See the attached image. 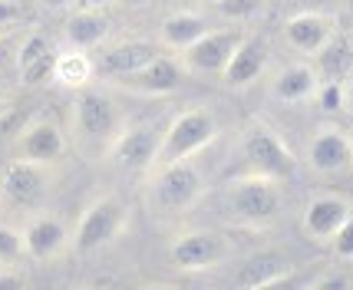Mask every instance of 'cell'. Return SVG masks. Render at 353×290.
I'll use <instances>...</instances> for the list:
<instances>
[{
  "instance_id": "2",
  "label": "cell",
  "mask_w": 353,
  "mask_h": 290,
  "mask_svg": "<svg viewBox=\"0 0 353 290\" xmlns=\"http://www.w3.org/2000/svg\"><path fill=\"white\" fill-rule=\"evenodd\" d=\"M228 211L241 225H268L281 211V195L274 178L268 175H245L228 185Z\"/></svg>"
},
{
  "instance_id": "27",
  "label": "cell",
  "mask_w": 353,
  "mask_h": 290,
  "mask_svg": "<svg viewBox=\"0 0 353 290\" xmlns=\"http://www.w3.org/2000/svg\"><path fill=\"white\" fill-rule=\"evenodd\" d=\"M317 56H321V63H323V70H327V73H340V70L350 63V46L347 43H327Z\"/></svg>"
},
{
  "instance_id": "7",
  "label": "cell",
  "mask_w": 353,
  "mask_h": 290,
  "mask_svg": "<svg viewBox=\"0 0 353 290\" xmlns=\"http://www.w3.org/2000/svg\"><path fill=\"white\" fill-rule=\"evenodd\" d=\"M169 258L179 271H205L228 258V241L218 231H185L169 247Z\"/></svg>"
},
{
  "instance_id": "4",
  "label": "cell",
  "mask_w": 353,
  "mask_h": 290,
  "mask_svg": "<svg viewBox=\"0 0 353 290\" xmlns=\"http://www.w3.org/2000/svg\"><path fill=\"white\" fill-rule=\"evenodd\" d=\"M125 225V208L119 198H96L83 211L77 231L70 234V245L77 254H92L99 247H106L109 241H116V234Z\"/></svg>"
},
{
  "instance_id": "20",
  "label": "cell",
  "mask_w": 353,
  "mask_h": 290,
  "mask_svg": "<svg viewBox=\"0 0 353 290\" xmlns=\"http://www.w3.org/2000/svg\"><path fill=\"white\" fill-rule=\"evenodd\" d=\"M347 214H350V205L337 195H323V198H314L307 205V214H304V228L314 234V238H334L337 228L347 221Z\"/></svg>"
},
{
  "instance_id": "19",
  "label": "cell",
  "mask_w": 353,
  "mask_h": 290,
  "mask_svg": "<svg viewBox=\"0 0 353 290\" xmlns=\"http://www.w3.org/2000/svg\"><path fill=\"white\" fill-rule=\"evenodd\" d=\"M291 280L294 277L288 271V260L281 254H258L234 277L238 287H281V284H291Z\"/></svg>"
},
{
  "instance_id": "16",
  "label": "cell",
  "mask_w": 353,
  "mask_h": 290,
  "mask_svg": "<svg viewBox=\"0 0 353 290\" xmlns=\"http://www.w3.org/2000/svg\"><path fill=\"white\" fill-rule=\"evenodd\" d=\"M159 53H162V50L155 43H149V40H125V43L109 46L106 53H103V60H99V66H103V73L123 79V76L139 73V70H142L145 63H152Z\"/></svg>"
},
{
  "instance_id": "12",
  "label": "cell",
  "mask_w": 353,
  "mask_h": 290,
  "mask_svg": "<svg viewBox=\"0 0 353 290\" xmlns=\"http://www.w3.org/2000/svg\"><path fill=\"white\" fill-rule=\"evenodd\" d=\"M53 63H57V46L43 30L27 33V40L17 50V70L27 86H40L53 79Z\"/></svg>"
},
{
  "instance_id": "18",
  "label": "cell",
  "mask_w": 353,
  "mask_h": 290,
  "mask_svg": "<svg viewBox=\"0 0 353 290\" xmlns=\"http://www.w3.org/2000/svg\"><path fill=\"white\" fill-rule=\"evenodd\" d=\"M307 158L317 172H327V175L343 172L353 162V142L347 136L334 132V129H327L321 136H314V142H310V149H307Z\"/></svg>"
},
{
  "instance_id": "6",
  "label": "cell",
  "mask_w": 353,
  "mask_h": 290,
  "mask_svg": "<svg viewBox=\"0 0 353 290\" xmlns=\"http://www.w3.org/2000/svg\"><path fill=\"white\" fill-rule=\"evenodd\" d=\"M241 43V33L238 30H205L192 46L182 50V60L188 73H201V76H212V73H225L231 53Z\"/></svg>"
},
{
  "instance_id": "36",
  "label": "cell",
  "mask_w": 353,
  "mask_h": 290,
  "mask_svg": "<svg viewBox=\"0 0 353 290\" xmlns=\"http://www.w3.org/2000/svg\"><path fill=\"white\" fill-rule=\"evenodd\" d=\"M125 3H145V0H125Z\"/></svg>"
},
{
  "instance_id": "23",
  "label": "cell",
  "mask_w": 353,
  "mask_h": 290,
  "mask_svg": "<svg viewBox=\"0 0 353 290\" xmlns=\"http://www.w3.org/2000/svg\"><path fill=\"white\" fill-rule=\"evenodd\" d=\"M53 79L66 86V90H83L92 79V63L86 56V50H66V53H57V63H53Z\"/></svg>"
},
{
  "instance_id": "28",
  "label": "cell",
  "mask_w": 353,
  "mask_h": 290,
  "mask_svg": "<svg viewBox=\"0 0 353 290\" xmlns=\"http://www.w3.org/2000/svg\"><path fill=\"white\" fill-rule=\"evenodd\" d=\"M337 258H353V214H347V221L337 228V234L330 238Z\"/></svg>"
},
{
  "instance_id": "1",
  "label": "cell",
  "mask_w": 353,
  "mask_h": 290,
  "mask_svg": "<svg viewBox=\"0 0 353 290\" xmlns=\"http://www.w3.org/2000/svg\"><path fill=\"white\" fill-rule=\"evenodd\" d=\"M218 136V123L208 109H188L182 116H175L172 125L162 132V142H159V165L165 162H182V158H192L195 152H201L212 138Z\"/></svg>"
},
{
  "instance_id": "34",
  "label": "cell",
  "mask_w": 353,
  "mask_h": 290,
  "mask_svg": "<svg viewBox=\"0 0 353 290\" xmlns=\"http://www.w3.org/2000/svg\"><path fill=\"white\" fill-rule=\"evenodd\" d=\"M10 109H14V103H10V99H0V119H3Z\"/></svg>"
},
{
  "instance_id": "21",
  "label": "cell",
  "mask_w": 353,
  "mask_h": 290,
  "mask_svg": "<svg viewBox=\"0 0 353 290\" xmlns=\"http://www.w3.org/2000/svg\"><path fill=\"white\" fill-rule=\"evenodd\" d=\"M106 17L99 14V10H90V7H83L79 14L70 17V23H66V40L70 46H79V50H90V46L103 43L106 40Z\"/></svg>"
},
{
  "instance_id": "31",
  "label": "cell",
  "mask_w": 353,
  "mask_h": 290,
  "mask_svg": "<svg viewBox=\"0 0 353 290\" xmlns=\"http://www.w3.org/2000/svg\"><path fill=\"white\" fill-rule=\"evenodd\" d=\"M23 284H27L23 274H0V290L3 287H23Z\"/></svg>"
},
{
  "instance_id": "10",
  "label": "cell",
  "mask_w": 353,
  "mask_h": 290,
  "mask_svg": "<svg viewBox=\"0 0 353 290\" xmlns=\"http://www.w3.org/2000/svg\"><path fill=\"white\" fill-rule=\"evenodd\" d=\"M17 152H20V158H30V162H40V165H53L66 152V136H63V129L53 119H33V123L23 125Z\"/></svg>"
},
{
  "instance_id": "11",
  "label": "cell",
  "mask_w": 353,
  "mask_h": 290,
  "mask_svg": "<svg viewBox=\"0 0 353 290\" xmlns=\"http://www.w3.org/2000/svg\"><path fill=\"white\" fill-rule=\"evenodd\" d=\"M159 142H162V136L155 132L152 125H132V129H125V132L116 136L112 158L125 172H145L159 158Z\"/></svg>"
},
{
  "instance_id": "33",
  "label": "cell",
  "mask_w": 353,
  "mask_h": 290,
  "mask_svg": "<svg viewBox=\"0 0 353 290\" xmlns=\"http://www.w3.org/2000/svg\"><path fill=\"white\" fill-rule=\"evenodd\" d=\"M40 3H43V7H50V10H63L70 0H40Z\"/></svg>"
},
{
  "instance_id": "5",
  "label": "cell",
  "mask_w": 353,
  "mask_h": 290,
  "mask_svg": "<svg viewBox=\"0 0 353 290\" xmlns=\"http://www.w3.org/2000/svg\"><path fill=\"white\" fill-rule=\"evenodd\" d=\"M50 191V178H46V165L30 162V158H17L0 172V198L10 201L14 208H40Z\"/></svg>"
},
{
  "instance_id": "13",
  "label": "cell",
  "mask_w": 353,
  "mask_h": 290,
  "mask_svg": "<svg viewBox=\"0 0 353 290\" xmlns=\"http://www.w3.org/2000/svg\"><path fill=\"white\" fill-rule=\"evenodd\" d=\"M185 79V66L179 60H172L165 53H159L152 63H145L139 73L123 76L119 83H125L129 90L136 92H149V96H162V92H175Z\"/></svg>"
},
{
  "instance_id": "26",
  "label": "cell",
  "mask_w": 353,
  "mask_h": 290,
  "mask_svg": "<svg viewBox=\"0 0 353 290\" xmlns=\"http://www.w3.org/2000/svg\"><path fill=\"white\" fill-rule=\"evenodd\" d=\"M264 7V0H215V10L231 20H245V17L258 14Z\"/></svg>"
},
{
  "instance_id": "25",
  "label": "cell",
  "mask_w": 353,
  "mask_h": 290,
  "mask_svg": "<svg viewBox=\"0 0 353 290\" xmlns=\"http://www.w3.org/2000/svg\"><path fill=\"white\" fill-rule=\"evenodd\" d=\"M20 258H27V251H23V231L10 228V225H0V264H14Z\"/></svg>"
},
{
  "instance_id": "32",
  "label": "cell",
  "mask_w": 353,
  "mask_h": 290,
  "mask_svg": "<svg viewBox=\"0 0 353 290\" xmlns=\"http://www.w3.org/2000/svg\"><path fill=\"white\" fill-rule=\"evenodd\" d=\"M109 3H116V0H83V7H90V10H103Z\"/></svg>"
},
{
  "instance_id": "30",
  "label": "cell",
  "mask_w": 353,
  "mask_h": 290,
  "mask_svg": "<svg viewBox=\"0 0 353 290\" xmlns=\"http://www.w3.org/2000/svg\"><path fill=\"white\" fill-rule=\"evenodd\" d=\"M20 14H23V7H20L17 0H0V27H7V23L20 20Z\"/></svg>"
},
{
  "instance_id": "37",
  "label": "cell",
  "mask_w": 353,
  "mask_h": 290,
  "mask_svg": "<svg viewBox=\"0 0 353 290\" xmlns=\"http://www.w3.org/2000/svg\"><path fill=\"white\" fill-rule=\"evenodd\" d=\"M350 17H353V0H350Z\"/></svg>"
},
{
  "instance_id": "17",
  "label": "cell",
  "mask_w": 353,
  "mask_h": 290,
  "mask_svg": "<svg viewBox=\"0 0 353 290\" xmlns=\"http://www.w3.org/2000/svg\"><path fill=\"white\" fill-rule=\"evenodd\" d=\"M330 20L323 14H297L288 20V27H284V37H288V43L294 50H301V53H310V56H317L323 46L330 43Z\"/></svg>"
},
{
  "instance_id": "38",
  "label": "cell",
  "mask_w": 353,
  "mask_h": 290,
  "mask_svg": "<svg viewBox=\"0 0 353 290\" xmlns=\"http://www.w3.org/2000/svg\"><path fill=\"white\" fill-rule=\"evenodd\" d=\"M350 142H353V136H350Z\"/></svg>"
},
{
  "instance_id": "9",
  "label": "cell",
  "mask_w": 353,
  "mask_h": 290,
  "mask_svg": "<svg viewBox=\"0 0 353 290\" xmlns=\"http://www.w3.org/2000/svg\"><path fill=\"white\" fill-rule=\"evenodd\" d=\"M77 125L86 138H112L119 132V109L106 92L83 86L77 96Z\"/></svg>"
},
{
  "instance_id": "35",
  "label": "cell",
  "mask_w": 353,
  "mask_h": 290,
  "mask_svg": "<svg viewBox=\"0 0 353 290\" xmlns=\"http://www.w3.org/2000/svg\"><path fill=\"white\" fill-rule=\"evenodd\" d=\"M343 96H347V106L353 109V79H350V83H347V90H343Z\"/></svg>"
},
{
  "instance_id": "14",
  "label": "cell",
  "mask_w": 353,
  "mask_h": 290,
  "mask_svg": "<svg viewBox=\"0 0 353 290\" xmlns=\"http://www.w3.org/2000/svg\"><path fill=\"white\" fill-rule=\"evenodd\" d=\"M70 241V231L63 228L60 218H50V214H40L33 218L27 231H23V251L30 254L33 260H50L57 258Z\"/></svg>"
},
{
  "instance_id": "24",
  "label": "cell",
  "mask_w": 353,
  "mask_h": 290,
  "mask_svg": "<svg viewBox=\"0 0 353 290\" xmlns=\"http://www.w3.org/2000/svg\"><path fill=\"white\" fill-rule=\"evenodd\" d=\"M208 30V23L201 20L199 14H172L165 23H162V40L175 50H185V46H192L199 40L201 33Z\"/></svg>"
},
{
  "instance_id": "29",
  "label": "cell",
  "mask_w": 353,
  "mask_h": 290,
  "mask_svg": "<svg viewBox=\"0 0 353 290\" xmlns=\"http://www.w3.org/2000/svg\"><path fill=\"white\" fill-rule=\"evenodd\" d=\"M321 103L323 109H340V106H347V96H343V86L340 83H327L321 92Z\"/></svg>"
},
{
  "instance_id": "15",
  "label": "cell",
  "mask_w": 353,
  "mask_h": 290,
  "mask_svg": "<svg viewBox=\"0 0 353 290\" xmlns=\"http://www.w3.org/2000/svg\"><path fill=\"white\" fill-rule=\"evenodd\" d=\"M268 63V43L261 37H241L238 50L231 53L228 66H225V83L228 86H248L264 73Z\"/></svg>"
},
{
  "instance_id": "22",
  "label": "cell",
  "mask_w": 353,
  "mask_h": 290,
  "mask_svg": "<svg viewBox=\"0 0 353 290\" xmlns=\"http://www.w3.org/2000/svg\"><path fill=\"white\" fill-rule=\"evenodd\" d=\"M314 90H317V73L304 63H294L288 70H281L274 79V96L284 103H301V99L314 96Z\"/></svg>"
},
{
  "instance_id": "8",
  "label": "cell",
  "mask_w": 353,
  "mask_h": 290,
  "mask_svg": "<svg viewBox=\"0 0 353 290\" xmlns=\"http://www.w3.org/2000/svg\"><path fill=\"white\" fill-rule=\"evenodd\" d=\"M245 158L251 162V168L258 175H268V178H291L294 175V158L288 152V145L271 132V129H251L245 138Z\"/></svg>"
},
{
  "instance_id": "3",
  "label": "cell",
  "mask_w": 353,
  "mask_h": 290,
  "mask_svg": "<svg viewBox=\"0 0 353 290\" xmlns=\"http://www.w3.org/2000/svg\"><path fill=\"white\" fill-rule=\"evenodd\" d=\"M201 188H205V178L188 158L165 162L152 182V205L162 214H182L185 208L199 201Z\"/></svg>"
}]
</instances>
